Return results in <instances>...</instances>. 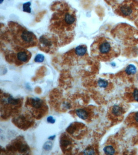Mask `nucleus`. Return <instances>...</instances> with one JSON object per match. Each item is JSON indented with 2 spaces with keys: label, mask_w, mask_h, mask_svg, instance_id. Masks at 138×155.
I'll list each match as a JSON object with an SVG mask.
<instances>
[{
  "label": "nucleus",
  "mask_w": 138,
  "mask_h": 155,
  "mask_svg": "<svg viewBox=\"0 0 138 155\" xmlns=\"http://www.w3.org/2000/svg\"><path fill=\"white\" fill-rule=\"evenodd\" d=\"M3 1H4V0H1V4H2V2H3Z\"/></svg>",
  "instance_id": "27"
},
{
  "label": "nucleus",
  "mask_w": 138,
  "mask_h": 155,
  "mask_svg": "<svg viewBox=\"0 0 138 155\" xmlns=\"http://www.w3.org/2000/svg\"><path fill=\"white\" fill-rule=\"evenodd\" d=\"M45 59V57L42 54H38L35 58V62L37 63L43 62Z\"/></svg>",
  "instance_id": "19"
},
{
  "label": "nucleus",
  "mask_w": 138,
  "mask_h": 155,
  "mask_svg": "<svg viewBox=\"0 0 138 155\" xmlns=\"http://www.w3.org/2000/svg\"><path fill=\"white\" fill-rule=\"evenodd\" d=\"M31 5L30 2H28L23 4V9L24 12L30 13H31V9L30 6Z\"/></svg>",
  "instance_id": "17"
},
{
  "label": "nucleus",
  "mask_w": 138,
  "mask_h": 155,
  "mask_svg": "<svg viewBox=\"0 0 138 155\" xmlns=\"http://www.w3.org/2000/svg\"><path fill=\"white\" fill-rule=\"evenodd\" d=\"M112 34L115 38L125 45L138 44V30L130 25L120 24L113 30Z\"/></svg>",
  "instance_id": "4"
},
{
  "label": "nucleus",
  "mask_w": 138,
  "mask_h": 155,
  "mask_svg": "<svg viewBox=\"0 0 138 155\" xmlns=\"http://www.w3.org/2000/svg\"><path fill=\"white\" fill-rule=\"evenodd\" d=\"M55 137H56V135H54L51 136L49 137L48 138V139L49 140H53L55 139Z\"/></svg>",
  "instance_id": "25"
},
{
  "label": "nucleus",
  "mask_w": 138,
  "mask_h": 155,
  "mask_svg": "<svg viewBox=\"0 0 138 155\" xmlns=\"http://www.w3.org/2000/svg\"><path fill=\"white\" fill-rule=\"evenodd\" d=\"M52 146V143L51 141H47L43 145V148L44 149V150L49 151L51 150Z\"/></svg>",
  "instance_id": "16"
},
{
  "label": "nucleus",
  "mask_w": 138,
  "mask_h": 155,
  "mask_svg": "<svg viewBox=\"0 0 138 155\" xmlns=\"http://www.w3.org/2000/svg\"><path fill=\"white\" fill-rule=\"evenodd\" d=\"M125 72L128 75H133L136 73V68L133 65L130 64L126 68Z\"/></svg>",
  "instance_id": "12"
},
{
  "label": "nucleus",
  "mask_w": 138,
  "mask_h": 155,
  "mask_svg": "<svg viewBox=\"0 0 138 155\" xmlns=\"http://www.w3.org/2000/svg\"><path fill=\"white\" fill-rule=\"evenodd\" d=\"M134 119L135 121L138 124V112L135 113L134 116Z\"/></svg>",
  "instance_id": "24"
},
{
  "label": "nucleus",
  "mask_w": 138,
  "mask_h": 155,
  "mask_svg": "<svg viewBox=\"0 0 138 155\" xmlns=\"http://www.w3.org/2000/svg\"><path fill=\"white\" fill-rule=\"evenodd\" d=\"M38 45L39 49L43 52L53 54L58 49L59 41L53 34H45L40 37Z\"/></svg>",
  "instance_id": "7"
},
{
  "label": "nucleus",
  "mask_w": 138,
  "mask_h": 155,
  "mask_svg": "<svg viewBox=\"0 0 138 155\" xmlns=\"http://www.w3.org/2000/svg\"><path fill=\"white\" fill-rule=\"evenodd\" d=\"M19 100H20L19 99L13 98L12 96L10 95L7 97V100L4 101H5L9 104L14 106L18 104L19 102H20Z\"/></svg>",
  "instance_id": "13"
},
{
  "label": "nucleus",
  "mask_w": 138,
  "mask_h": 155,
  "mask_svg": "<svg viewBox=\"0 0 138 155\" xmlns=\"http://www.w3.org/2000/svg\"><path fill=\"white\" fill-rule=\"evenodd\" d=\"M105 2L112 8L116 7L117 5L122 3V0H105Z\"/></svg>",
  "instance_id": "14"
},
{
  "label": "nucleus",
  "mask_w": 138,
  "mask_h": 155,
  "mask_svg": "<svg viewBox=\"0 0 138 155\" xmlns=\"http://www.w3.org/2000/svg\"><path fill=\"white\" fill-rule=\"evenodd\" d=\"M113 9L117 15L129 21H135L138 17V0H123Z\"/></svg>",
  "instance_id": "5"
},
{
  "label": "nucleus",
  "mask_w": 138,
  "mask_h": 155,
  "mask_svg": "<svg viewBox=\"0 0 138 155\" xmlns=\"http://www.w3.org/2000/svg\"><path fill=\"white\" fill-rule=\"evenodd\" d=\"M98 86L101 88H106L108 87V82L104 80L100 79L98 82Z\"/></svg>",
  "instance_id": "18"
},
{
  "label": "nucleus",
  "mask_w": 138,
  "mask_h": 155,
  "mask_svg": "<svg viewBox=\"0 0 138 155\" xmlns=\"http://www.w3.org/2000/svg\"><path fill=\"white\" fill-rule=\"evenodd\" d=\"M134 24H135V25H136L137 27L138 28V17L135 20Z\"/></svg>",
  "instance_id": "26"
},
{
  "label": "nucleus",
  "mask_w": 138,
  "mask_h": 155,
  "mask_svg": "<svg viewBox=\"0 0 138 155\" xmlns=\"http://www.w3.org/2000/svg\"><path fill=\"white\" fill-rule=\"evenodd\" d=\"M47 120L48 123H50V124H54L56 122L55 119L52 116L48 117Z\"/></svg>",
  "instance_id": "23"
},
{
  "label": "nucleus",
  "mask_w": 138,
  "mask_h": 155,
  "mask_svg": "<svg viewBox=\"0 0 138 155\" xmlns=\"http://www.w3.org/2000/svg\"><path fill=\"white\" fill-rule=\"evenodd\" d=\"M104 151L105 153L107 155H113L115 153V149L114 147L111 145L106 146L104 148Z\"/></svg>",
  "instance_id": "15"
},
{
  "label": "nucleus",
  "mask_w": 138,
  "mask_h": 155,
  "mask_svg": "<svg viewBox=\"0 0 138 155\" xmlns=\"http://www.w3.org/2000/svg\"><path fill=\"white\" fill-rule=\"evenodd\" d=\"M76 113L79 118L84 120L87 119L88 117V112L84 109H78L76 110Z\"/></svg>",
  "instance_id": "11"
},
{
  "label": "nucleus",
  "mask_w": 138,
  "mask_h": 155,
  "mask_svg": "<svg viewBox=\"0 0 138 155\" xmlns=\"http://www.w3.org/2000/svg\"><path fill=\"white\" fill-rule=\"evenodd\" d=\"M5 52V58L8 62L14 63L19 66L28 62L32 56L29 51L18 46Z\"/></svg>",
  "instance_id": "6"
},
{
  "label": "nucleus",
  "mask_w": 138,
  "mask_h": 155,
  "mask_svg": "<svg viewBox=\"0 0 138 155\" xmlns=\"http://www.w3.org/2000/svg\"><path fill=\"white\" fill-rule=\"evenodd\" d=\"M60 143H61V145L62 147H66L68 145H69L70 144H71V142L70 140L65 139V140H61Z\"/></svg>",
  "instance_id": "20"
},
{
  "label": "nucleus",
  "mask_w": 138,
  "mask_h": 155,
  "mask_svg": "<svg viewBox=\"0 0 138 155\" xmlns=\"http://www.w3.org/2000/svg\"><path fill=\"white\" fill-rule=\"evenodd\" d=\"M30 105L33 108L35 109H40L43 105V101L42 100L38 97L30 99Z\"/></svg>",
  "instance_id": "8"
},
{
  "label": "nucleus",
  "mask_w": 138,
  "mask_h": 155,
  "mask_svg": "<svg viewBox=\"0 0 138 155\" xmlns=\"http://www.w3.org/2000/svg\"><path fill=\"white\" fill-rule=\"evenodd\" d=\"M133 96L136 101L138 102V89H135L133 93Z\"/></svg>",
  "instance_id": "22"
},
{
  "label": "nucleus",
  "mask_w": 138,
  "mask_h": 155,
  "mask_svg": "<svg viewBox=\"0 0 138 155\" xmlns=\"http://www.w3.org/2000/svg\"><path fill=\"white\" fill-rule=\"evenodd\" d=\"M51 9L54 13L50 21V30L57 37L59 45H66L74 39L77 22L75 11L64 1L54 2Z\"/></svg>",
  "instance_id": "1"
},
{
  "label": "nucleus",
  "mask_w": 138,
  "mask_h": 155,
  "mask_svg": "<svg viewBox=\"0 0 138 155\" xmlns=\"http://www.w3.org/2000/svg\"><path fill=\"white\" fill-rule=\"evenodd\" d=\"M91 55L101 61H110L120 54V48L109 38L100 37L95 39L91 46Z\"/></svg>",
  "instance_id": "2"
},
{
  "label": "nucleus",
  "mask_w": 138,
  "mask_h": 155,
  "mask_svg": "<svg viewBox=\"0 0 138 155\" xmlns=\"http://www.w3.org/2000/svg\"><path fill=\"white\" fill-rule=\"evenodd\" d=\"M112 113L115 116H120L124 113V110L120 106L115 105L112 108Z\"/></svg>",
  "instance_id": "10"
},
{
  "label": "nucleus",
  "mask_w": 138,
  "mask_h": 155,
  "mask_svg": "<svg viewBox=\"0 0 138 155\" xmlns=\"http://www.w3.org/2000/svg\"><path fill=\"white\" fill-rule=\"evenodd\" d=\"M84 154L94 155L95 154V151L93 149L89 148L86 149L84 151Z\"/></svg>",
  "instance_id": "21"
},
{
  "label": "nucleus",
  "mask_w": 138,
  "mask_h": 155,
  "mask_svg": "<svg viewBox=\"0 0 138 155\" xmlns=\"http://www.w3.org/2000/svg\"><path fill=\"white\" fill-rule=\"evenodd\" d=\"M11 39L16 45L28 49L38 44L35 35L17 22L11 21L8 24Z\"/></svg>",
  "instance_id": "3"
},
{
  "label": "nucleus",
  "mask_w": 138,
  "mask_h": 155,
  "mask_svg": "<svg viewBox=\"0 0 138 155\" xmlns=\"http://www.w3.org/2000/svg\"><path fill=\"white\" fill-rule=\"evenodd\" d=\"M75 54L78 57H83L87 54V47L85 45L78 46L75 50Z\"/></svg>",
  "instance_id": "9"
}]
</instances>
